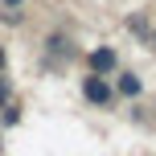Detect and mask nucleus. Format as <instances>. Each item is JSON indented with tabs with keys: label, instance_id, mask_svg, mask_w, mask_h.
<instances>
[{
	"label": "nucleus",
	"instance_id": "obj_1",
	"mask_svg": "<svg viewBox=\"0 0 156 156\" xmlns=\"http://www.w3.org/2000/svg\"><path fill=\"white\" fill-rule=\"evenodd\" d=\"M0 4H4V8H16V4H21V0H0Z\"/></svg>",
	"mask_w": 156,
	"mask_h": 156
}]
</instances>
